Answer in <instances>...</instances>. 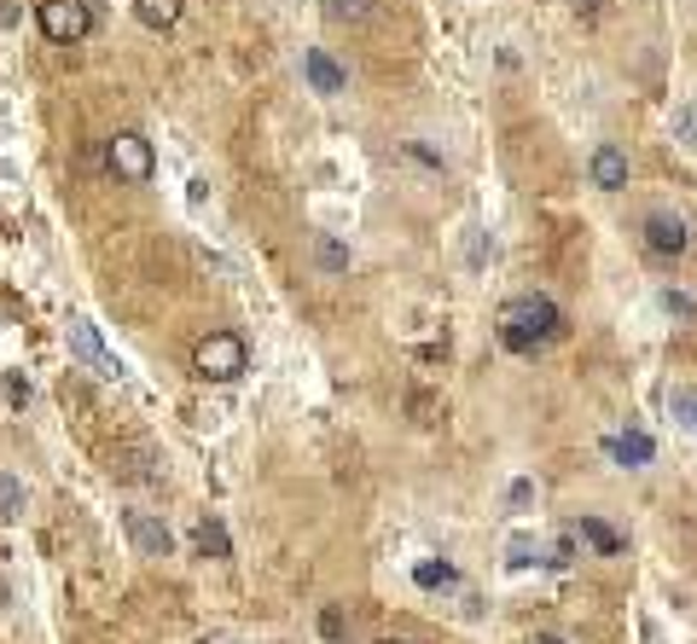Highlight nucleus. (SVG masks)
<instances>
[{
	"label": "nucleus",
	"mask_w": 697,
	"mask_h": 644,
	"mask_svg": "<svg viewBox=\"0 0 697 644\" xmlns=\"http://www.w3.org/2000/svg\"><path fill=\"white\" fill-rule=\"evenodd\" d=\"M320 633H326V638H343V610H338V604L320 615Z\"/></svg>",
	"instance_id": "obj_25"
},
{
	"label": "nucleus",
	"mask_w": 697,
	"mask_h": 644,
	"mask_svg": "<svg viewBox=\"0 0 697 644\" xmlns=\"http://www.w3.org/2000/svg\"><path fill=\"white\" fill-rule=\"evenodd\" d=\"M639 244H645V255H657V262H680L686 244H691V233H686V221H680V215L651 210V215L639 221Z\"/></svg>",
	"instance_id": "obj_5"
},
{
	"label": "nucleus",
	"mask_w": 697,
	"mask_h": 644,
	"mask_svg": "<svg viewBox=\"0 0 697 644\" xmlns=\"http://www.w3.org/2000/svg\"><path fill=\"white\" fill-rule=\"evenodd\" d=\"M70 360H82L88 372H99V378H122L128 366L106 349V338H99V325L93 320H70Z\"/></svg>",
	"instance_id": "obj_6"
},
{
	"label": "nucleus",
	"mask_w": 697,
	"mask_h": 644,
	"mask_svg": "<svg viewBox=\"0 0 697 644\" xmlns=\"http://www.w3.org/2000/svg\"><path fill=\"white\" fill-rule=\"evenodd\" d=\"M396 151H401V163L425 169V174H448V158H442V151H436L430 140H401Z\"/></svg>",
	"instance_id": "obj_16"
},
{
	"label": "nucleus",
	"mask_w": 697,
	"mask_h": 644,
	"mask_svg": "<svg viewBox=\"0 0 697 644\" xmlns=\"http://www.w3.org/2000/svg\"><path fill=\"white\" fill-rule=\"evenodd\" d=\"M628 151L623 145H616V140H599V145H593V158H587V180H593V187H599V192H623L628 187Z\"/></svg>",
	"instance_id": "obj_9"
},
{
	"label": "nucleus",
	"mask_w": 697,
	"mask_h": 644,
	"mask_svg": "<svg viewBox=\"0 0 697 644\" xmlns=\"http://www.w3.org/2000/svg\"><path fill=\"white\" fill-rule=\"evenodd\" d=\"M576 534H581V540H587V546L599 552V557H623V552H628V540L616 534V529H610L605 517H593V511H587V517L576 523Z\"/></svg>",
	"instance_id": "obj_11"
},
{
	"label": "nucleus",
	"mask_w": 697,
	"mask_h": 644,
	"mask_svg": "<svg viewBox=\"0 0 697 644\" xmlns=\"http://www.w3.org/2000/svg\"><path fill=\"white\" fill-rule=\"evenodd\" d=\"M412 586H425V592H448V586H459V570L448 557H419L412 563Z\"/></svg>",
	"instance_id": "obj_13"
},
{
	"label": "nucleus",
	"mask_w": 697,
	"mask_h": 644,
	"mask_svg": "<svg viewBox=\"0 0 697 644\" xmlns=\"http://www.w3.org/2000/svg\"><path fill=\"white\" fill-rule=\"evenodd\" d=\"M122 534H128V546H135L140 557H169L175 552V534L151 517V511H122Z\"/></svg>",
	"instance_id": "obj_8"
},
{
	"label": "nucleus",
	"mask_w": 697,
	"mask_h": 644,
	"mask_svg": "<svg viewBox=\"0 0 697 644\" xmlns=\"http://www.w3.org/2000/svg\"><path fill=\"white\" fill-rule=\"evenodd\" d=\"M36 23H41V36L53 41V47H76V41L93 36L88 0H41V7H36Z\"/></svg>",
	"instance_id": "obj_3"
},
{
	"label": "nucleus",
	"mask_w": 697,
	"mask_h": 644,
	"mask_svg": "<svg viewBox=\"0 0 697 644\" xmlns=\"http://www.w3.org/2000/svg\"><path fill=\"white\" fill-rule=\"evenodd\" d=\"M192 546H198L203 557H232V534H227L216 517H203V523L192 529Z\"/></svg>",
	"instance_id": "obj_17"
},
{
	"label": "nucleus",
	"mask_w": 697,
	"mask_h": 644,
	"mask_svg": "<svg viewBox=\"0 0 697 644\" xmlns=\"http://www.w3.org/2000/svg\"><path fill=\"white\" fill-rule=\"evenodd\" d=\"M192 372H198L203 383H232V378H245V372H250L245 338H232V331H210V338L192 349Z\"/></svg>",
	"instance_id": "obj_2"
},
{
	"label": "nucleus",
	"mask_w": 697,
	"mask_h": 644,
	"mask_svg": "<svg viewBox=\"0 0 697 644\" xmlns=\"http://www.w3.org/2000/svg\"><path fill=\"white\" fill-rule=\"evenodd\" d=\"M0 390H7V401H12V406H30V383H23V378H7Z\"/></svg>",
	"instance_id": "obj_24"
},
{
	"label": "nucleus",
	"mask_w": 697,
	"mask_h": 644,
	"mask_svg": "<svg viewBox=\"0 0 697 644\" xmlns=\"http://www.w3.org/2000/svg\"><path fill=\"white\" fill-rule=\"evenodd\" d=\"M495 338L506 354H540L564 338V308L547 291H529V296H511L495 320Z\"/></svg>",
	"instance_id": "obj_1"
},
{
	"label": "nucleus",
	"mask_w": 697,
	"mask_h": 644,
	"mask_svg": "<svg viewBox=\"0 0 697 644\" xmlns=\"http://www.w3.org/2000/svg\"><path fill=\"white\" fill-rule=\"evenodd\" d=\"M570 563H576V534H558L547 552V570H570Z\"/></svg>",
	"instance_id": "obj_22"
},
{
	"label": "nucleus",
	"mask_w": 697,
	"mask_h": 644,
	"mask_svg": "<svg viewBox=\"0 0 697 644\" xmlns=\"http://www.w3.org/2000/svg\"><path fill=\"white\" fill-rule=\"evenodd\" d=\"M488 262V239H482V227H471V268Z\"/></svg>",
	"instance_id": "obj_26"
},
{
	"label": "nucleus",
	"mask_w": 697,
	"mask_h": 644,
	"mask_svg": "<svg viewBox=\"0 0 697 644\" xmlns=\"http://www.w3.org/2000/svg\"><path fill=\"white\" fill-rule=\"evenodd\" d=\"M106 163L117 180H128V187H146L151 174H158V151H151L146 134H111L106 140Z\"/></svg>",
	"instance_id": "obj_4"
},
{
	"label": "nucleus",
	"mask_w": 697,
	"mask_h": 644,
	"mask_svg": "<svg viewBox=\"0 0 697 644\" xmlns=\"http://www.w3.org/2000/svg\"><path fill=\"white\" fill-rule=\"evenodd\" d=\"M378 12H384V0H326V18H331V23H349V30L372 23Z\"/></svg>",
	"instance_id": "obj_14"
},
{
	"label": "nucleus",
	"mask_w": 697,
	"mask_h": 644,
	"mask_svg": "<svg viewBox=\"0 0 697 644\" xmlns=\"http://www.w3.org/2000/svg\"><path fill=\"white\" fill-rule=\"evenodd\" d=\"M675 140H680V145H697V99L675 105Z\"/></svg>",
	"instance_id": "obj_20"
},
{
	"label": "nucleus",
	"mask_w": 697,
	"mask_h": 644,
	"mask_svg": "<svg viewBox=\"0 0 697 644\" xmlns=\"http://www.w3.org/2000/svg\"><path fill=\"white\" fill-rule=\"evenodd\" d=\"M605 459L610 465H623V471H645L657 459V442L645 430H623V435H605Z\"/></svg>",
	"instance_id": "obj_10"
},
{
	"label": "nucleus",
	"mask_w": 697,
	"mask_h": 644,
	"mask_svg": "<svg viewBox=\"0 0 697 644\" xmlns=\"http://www.w3.org/2000/svg\"><path fill=\"white\" fill-rule=\"evenodd\" d=\"M180 12H187V0H135V18L146 23L151 36H163L180 23Z\"/></svg>",
	"instance_id": "obj_12"
},
{
	"label": "nucleus",
	"mask_w": 697,
	"mask_h": 644,
	"mask_svg": "<svg viewBox=\"0 0 697 644\" xmlns=\"http://www.w3.org/2000/svg\"><path fill=\"white\" fill-rule=\"evenodd\" d=\"M529 500H535V482H529V476H518V482L506 487V505H511V511H529Z\"/></svg>",
	"instance_id": "obj_23"
},
{
	"label": "nucleus",
	"mask_w": 697,
	"mask_h": 644,
	"mask_svg": "<svg viewBox=\"0 0 697 644\" xmlns=\"http://www.w3.org/2000/svg\"><path fill=\"white\" fill-rule=\"evenodd\" d=\"M23 500H30V494H23V482L0 471V517H23Z\"/></svg>",
	"instance_id": "obj_18"
},
{
	"label": "nucleus",
	"mask_w": 697,
	"mask_h": 644,
	"mask_svg": "<svg viewBox=\"0 0 697 644\" xmlns=\"http://www.w3.org/2000/svg\"><path fill=\"white\" fill-rule=\"evenodd\" d=\"M535 644H564L558 633H535Z\"/></svg>",
	"instance_id": "obj_27"
},
{
	"label": "nucleus",
	"mask_w": 697,
	"mask_h": 644,
	"mask_svg": "<svg viewBox=\"0 0 697 644\" xmlns=\"http://www.w3.org/2000/svg\"><path fill=\"white\" fill-rule=\"evenodd\" d=\"M668 412H675L686 430H697V390H675V395H668Z\"/></svg>",
	"instance_id": "obj_21"
},
{
	"label": "nucleus",
	"mask_w": 697,
	"mask_h": 644,
	"mask_svg": "<svg viewBox=\"0 0 697 644\" xmlns=\"http://www.w3.org/2000/svg\"><path fill=\"white\" fill-rule=\"evenodd\" d=\"M349 262H355V255H349V244H343V239L315 233V268H320V273H349Z\"/></svg>",
	"instance_id": "obj_15"
},
{
	"label": "nucleus",
	"mask_w": 697,
	"mask_h": 644,
	"mask_svg": "<svg viewBox=\"0 0 697 644\" xmlns=\"http://www.w3.org/2000/svg\"><path fill=\"white\" fill-rule=\"evenodd\" d=\"M302 82H308V93L338 99V93H349V70L331 59L326 47H308V53H302Z\"/></svg>",
	"instance_id": "obj_7"
},
{
	"label": "nucleus",
	"mask_w": 697,
	"mask_h": 644,
	"mask_svg": "<svg viewBox=\"0 0 697 644\" xmlns=\"http://www.w3.org/2000/svg\"><path fill=\"white\" fill-rule=\"evenodd\" d=\"M378 644H407V638H378Z\"/></svg>",
	"instance_id": "obj_28"
},
{
	"label": "nucleus",
	"mask_w": 697,
	"mask_h": 644,
	"mask_svg": "<svg viewBox=\"0 0 697 644\" xmlns=\"http://www.w3.org/2000/svg\"><path fill=\"white\" fill-rule=\"evenodd\" d=\"M657 302H663V314H668V320H680V325H691V320H697V302H691L686 291H675V285H668Z\"/></svg>",
	"instance_id": "obj_19"
}]
</instances>
